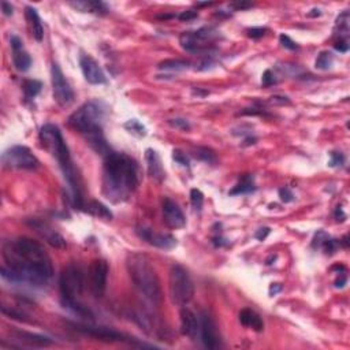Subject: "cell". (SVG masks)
Returning <instances> with one entry per match:
<instances>
[{
    "instance_id": "1",
    "label": "cell",
    "mask_w": 350,
    "mask_h": 350,
    "mask_svg": "<svg viewBox=\"0 0 350 350\" xmlns=\"http://www.w3.org/2000/svg\"><path fill=\"white\" fill-rule=\"evenodd\" d=\"M6 265L2 267L3 279L14 283H28L43 287L52 278V261L43 246L28 237L10 240L3 246Z\"/></svg>"
},
{
    "instance_id": "2",
    "label": "cell",
    "mask_w": 350,
    "mask_h": 350,
    "mask_svg": "<svg viewBox=\"0 0 350 350\" xmlns=\"http://www.w3.org/2000/svg\"><path fill=\"white\" fill-rule=\"evenodd\" d=\"M138 182V166L134 159L114 151L104 157L101 189L105 199L114 204L126 201L136 192Z\"/></svg>"
},
{
    "instance_id": "3",
    "label": "cell",
    "mask_w": 350,
    "mask_h": 350,
    "mask_svg": "<svg viewBox=\"0 0 350 350\" xmlns=\"http://www.w3.org/2000/svg\"><path fill=\"white\" fill-rule=\"evenodd\" d=\"M40 141L43 144V147L56 159L57 164H59L62 172L65 175V180L67 181L69 188H70L71 193H73L74 204L78 208H84L76 170H74L73 161H71L69 148H67L63 137H62L61 130L55 125H44L41 130H40Z\"/></svg>"
},
{
    "instance_id": "4",
    "label": "cell",
    "mask_w": 350,
    "mask_h": 350,
    "mask_svg": "<svg viewBox=\"0 0 350 350\" xmlns=\"http://www.w3.org/2000/svg\"><path fill=\"white\" fill-rule=\"evenodd\" d=\"M126 265L134 289L149 303L156 305L160 304L163 296L159 276L147 256L141 253H132L129 255Z\"/></svg>"
},
{
    "instance_id": "5",
    "label": "cell",
    "mask_w": 350,
    "mask_h": 350,
    "mask_svg": "<svg viewBox=\"0 0 350 350\" xmlns=\"http://www.w3.org/2000/svg\"><path fill=\"white\" fill-rule=\"evenodd\" d=\"M104 115L105 109L101 103L95 100L88 101L84 105H81L69 118V126L86 137L89 134L103 130L101 122L104 119Z\"/></svg>"
},
{
    "instance_id": "6",
    "label": "cell",
    "mask_w": 350,
    "mask_h": 350,
    "mask_svg": "<svg viewBox=\"0 0 350 350\" xmlns=\"http://www.w3.org/2000/svg\"><path fill=\"white\" fill-rule=\"evenodd\" d=\"M168 290L172 304L185 307L194 296V284L188 271L182 265H172L168 276Z\"/></svg>"
},
{
    "instance_id": "7",
    "label": "cell",
    "mask_w": 350,
    "mask_h": 350,
    "mask_svg": "<svg viewBox=\"0 0 350 350\" xmlns=\"http://www.w3.org/2000/svg\"><path fill=\"white\" fill-rule=\"evenodd\" d=\"M61 301L78 300L84 290V274L78 265L69 264L63 268L59 278Z\"/></svg>"
},
{
    "instance_id": "8",
    "label": "cell",
    "mask_w": 350,
    "mask_h": 350,
    "mask_svg": "<svg viewBox=\"0 0 350 350\" xmlns=\"http://www.w3.org/2000/svg\"><path fill=\"white\" fill-rule=\"evenodd\" d=\"M2 163L7 168H18V170H33L38 166L37 157L32 151L24 145H15L9 148L2 155Z\"/></svg>"
},
{
    "instance_id": "9",
    "label": "cell",
    "mask_w": 350,
    "mask_h": 350,
    "mask_svg": "<svg viewBox=\"0 0 350 350\" xmlns=\"http://www.w3.org/2000/svg\"><path fill=\"white\" fill-rule=\"evenodd\" d=\"M218 36L219 33L216 29L211 28V26H204L196 32H184L180 36V44L186 51L196 52L207 47L208 43H212Z\"/></svg>"
},
{
    "instance_id": "10",
    "label": "cell",
    "mask_w": 350,
    "mask_h": 350,
    "mask_svg": "<svg viewBox=\"0 0 350 350\" xmlns=\"http://www.w3.org/2000/svg\"><path fill=\"white\" fill-rule=\"evenodd\" d=\"M51 80H52V92L55 101L62 107L71 104L74 100V92L56 63H53L51 67Z\"/></svg>"
},
{
    "instance_id": "11",
    "label": "cell",
    "mask_w": 350,
    "mask_h": 350,
    "mask_svg": "<svg viewBox=\"0 0 350 350\" xmlns=\"http://www.w3.org/2000/svg\"><path fill=\"white\" fill-rule=\"evenodd\" d=\"M89 289L95 297L100 298L104 296L107 287V276H108V264L103 259H96L90 263L89 271Z\"/></svg>"
},
{
    "instance_id": "12",
    "label": "cell",
    "mask_w": 350,
    "mask_h": 350,
    "mask_svg": "<svg viewBox=\"0 0 350 350\" xmlns=\"http://www.w3.org/2000/svg\"><path fill=\"white\" fill-rule=\"evenodd\" d=\"M71 326L76 328L77 331L82 332L85 335L93 336L99 341L104 342H128L130 338L126 335H123L122 332L115 331L107 327H93V326H85V324H76L73 323Z\"/></svg>"
},
{
    "instance_id": "13",
    "label": "cell",
    "mask_w": 350,
    "mask_h": 350,
    "mask_svg": "<svg viewBox=\"0 0 350 350\" xmlns=\"http://www.w3.org/2000/svg\"><path fill=\"white\" fill-rule=\"evenodd\" d=\"M200 339L207 349L220 347V335L216 324L207 313H201L200 316Z\"/></svg>"
},
{
    "instance_id": "14",
    "label": "cell",
    "mask_w": 350,
    "mask_h": 350,
    "mask_svg": "<svg viewBox=\"0 0 350 350\" xmlns=\"http://www.w3.org/2000/svg\"><path fill=\"white\" fill-rule=\"evenodd\" d=\"M80 66L85 80L92 85H101L107 82L103 69L90 55H81Z\"/></svg>"
},
{
    "instance_id": "15",
    "label": "cell",
    "mask_w": 350,
    "mask_h": 350,
    "mask_svg": "<svg viewBox=\"0 0 350 350\" xmlns=\"http://www.w3.org/2000/svg\"><path fill=\"white\" fill-rule=\"evenodd\" d=\"M137 236L147 241L148 244L160 248V249H172L174 246H177V240L171 234H163V232H155L152 228L144 227L140 226L136 230Z\"/></svg>"
},
{
    "instance_id": "16",
    "label": "cell",
    "mask_w": 350,
    "mask_h": 350,
    "mask_svg": "<svg viewBox=\"0 0 350 350\" xmlns=\"http://www.w3.org/2000/svg\"><path fill=\"white\" fill-rule=\"evenodd\" d=\"M163 219L170 228H182L186 224V219L180 205L171 199L163 200Z\"/></svg>"
},
{
    "instance_id": "17",
    "label": "cell",
    "mask_w": 350,
    "mask_h": 350,
    "mask_svg": "<svg viewBox=\"0 0 350 350\" xmlns=\"http://www.w3.org/2000/svg\"><path fill=\"white\" fill-rule=\"evenodd\" d=\"M181 331L192 341L200 339V317L189 308L181 309Z\"/></svg>"
},
{
    "instance_id": "18",
    "label": "cell",
    "mask_w": 350,
    "mask_h": 350,
    "mask_svg": "<svg viewBox=\"0 0 350 350\" xmlns=\"http://www.w3.org/2000/svg\"><path fill=\"white\" fill-rule=\"evenodd\" d=\"M10 44H11V49H13V63H14L15 69L18 71H22V73L28 71L32 66V57L25 51L22 40L18 36H11Z\"/></svg>"
},
{
    "instance_id": "19",
    "label": "cell",
    "mask_w": 350,
    "mask_h": 350,
    "mask_svg": "<svg viewBox=\"0 0 350 350\" xmlns=\"http://www.w3.org/2000/svg\"><path fill=\"white\" fill-rule=\"evenodd\" d=\"M145 161H147L148 174L151 175L152 180L156 181L157 184H161L166 178V171H164L159 153L155 149L148 148L145 151Z\"/></svg>"
},
{
    "instance_id": "20",
    "label": "cell",
    "mask_w": 350,
    "mask_h": 350,
    "mask_svg": "<svg viewBox=\"0 0 350 350\" xmlns=\"http://www.w3.org/2000/svg\"><path fill=\"white\" fill-rule=\"evenodd\" d=\"M32 227L36 228V231L40 232V234L47 240L48 244L52 245L53 248H59V249L66 248V240H65L59 232H56L55 230H52V228L49 227V226H47L45 223L34 220V222L32 223Z\"/></svg>"
},
{
    "instance_id": "21",
    "label": "cell",
    "mask_w": 350,
    "mask_h": 350,
    "mask_svg": "<svg viewBox=\"0 0 350 350\" xmlns=\"http://www.w3.org/2000/svg\"><path fill=\"white\" fill-rule=\"evenodd\" d=\"M13 336L15 338L14 341L21 342L22 345L36 346V347H45V346L52 345L51 338L40 335V334H33V332L19 331V330H17V331L13 332Z\"/></svg>"
},
{
    "instance_id": "22",
    "label": "cell",
    "mask_w": 350,
    "mask_h": 350,
    "mask_svg": "<svg viewBox=\"0 0 350 350\" xmlns=\"http://www.w3.org/2000/svg\"><path fill=\"white\" fill-rule=\"evenodd\" d=\"M71 7L80 10L82 13H90V14L104 15L109 11L108 6L104 2L100 0H84V2H71Z\"/></svg>"
},
{
    "instance_id": "23",
    "label": "cell",
    "mask_w": 350,
    "mask_h": 350,
    "mask_svg": "<svg viewBox=\"0 0 350 350\" xmlns=\"http://www.w3.org/2000/svg\"><path fill=\"white\" fill-rule=\"evenodd\" d=\"M25 17H26V21H28L29 28H30V32H32V36L34 37V40L41 41L44 37V28L43 24H41V19L38 17L37 10L33 9V7H26L25 9Z\"/></svg>"
},
{
    "instance_id": "24",
    "label": "cell",
    "mask_w": 350,
    "mask_h": 350,
    "mask_svg": "<svg viewBox=\"0 0 350 350\" xmlns=\"http://www.w3.org/2000/svg\"><path fill=\"white\" fill-rule=\"evenodd\" d=\"M240 322H241L242 326L249 327L257 332L263 331V328H264V323L261 320V317L249 308H245L240 312Z\"/></svg>"
},
{
    "instance_id": "25",
    "label": "cell",
    "mask_w": 350,
    "mask_h": 350,
    "mask_svg": "<svg viewBox=\"0 0 350 350\" xmlns=\"http://www.w3.org/2000/svg\"><path fill=\"white\" fill-rule=\"evenodd\" d=\"M256 186H255V180H253V175L251 174H245L242 175L240 178V182L230 190V196H237V194H248L255 192Z\"/></svg>"
},
{
    "instance_id": "26",
    "label": "cell",
    "mask_w": 350,
    "mask_h": 350,
    "mask_svg": "<svg viewBox=\"0 0 350 350\" xmlns=\"http://www.w3.org/2000/svg\"><path fill=\"white\" fill-rule=\"evenodd\" d=\"M84 208H85L86 212H89L90 215H93L96 218L103 219V220H111L112 219V212L100 201H89Z\"/></svg>"
},
{
    "instance_id": "27",
    "label": "cell",
    "mask_w": 350,
    "mask_h": 350,
    "mask_svg": "<svg viewBox=\"0 0 350 350\" xmlns=\"http://www.w3.org/2000/svg\"><path fill=\"white\" fill-rule=\"evenodd\" d=\"M62 305L71 311V312L77 315V316L81 317H89V319H93V315L90 312L89 309L86 307H84L82 304L78 303V300H74V301H61Z\"/></svg>"
},
{
    "instance_id": "28",
    "label": "cell",
    "mask_w": 350,
    "mask_h": 350,
    "mask_svg": "<svg viewBox=\"0 0 350 350\" xmlns=\"http://www.w3.org/2000/svg\"><path fill=\"white\" fill-rule=\"evenodd\" d=\"M41 88H43V85L37 80H26L22 84V89H24L26 99H34L41 92Z\"/></svg>"
},
{
    "instance_id": "29",
    "label": "cell",
    "mask_w": 350,
    "mask_h": 350,
    "mask_svg": "<svg viewBox=\"0 0 350 350\" xmlns=\"http://www.w3.org/2000/svg\"><path fill=\"white\" fill-rule=\"evenodd\" d=\"M189 67V63L180 59H168V61L161 62L159 65V70L164 71H184Z\"/></svg>"
},
{
    "instance_id": "30",
    "label": "cell",
    "mask_w": 350,
    "mask_h": 350,
    "mask_svg": "<svg viewBox=\"0 0 350 350\" xmlns=\"http://www.w3.org/2000/svg\"><path fill=\"white\" fill-rule=\"evenodd\" d=\"M349 13L345 11L336 18L335 29H339V40H346L347 41V34H349Z\"/></svg>"
},
{
    "instance_id": "31",
    "label": "cell",
    "mask_w": 350,
    "mask_h": 350,
    "mask_svg": "<svg viewBox=\"0 0 350 350\" xmlns=\"http://www.w3.org/2000/svg\"><path fill=\"white\" fill-rule=\"evenodd\" d=\"M332 62H334L332 53L328 52V51H322V52L317 55L316 62H315V67L319 69V70H328L332 66Z\"/></svg>"
},
{
    "instance_id": "32",
    "label": "cell",
    "mask_w": 350,
    "mask_h": 350,
    "mask_svg": "<svg viewBox=\"0 0 350 350\" xmlns=\"http://www.w3.org/2000/svg\"><path fill=\"white\" fill-rule=\"evenodd\" d=\"M125 128L128 129L130 133H133V134H137L138 137L147 136V129L144 128L141 123L138 122L137 119H130V121H128V122L125 123Z\"/></svg>"
},
{
    "instance_id": "33",
    "label": "cell",
    "mask_w": 350,
    "mask_h": 350,
    "mask_svg": "<svg viewBox=\"0 0 350 350\" xmlns=\"http://www.w3.org/2000/svg\"><path fill=\"white\" fill-rule=\"evenodd\" d=\"M190 203H192V207L194 208V211H201L204 203V194L201 193V190H190Z\"/></svg>"
},
{
    "instance_id": "34",
    "label": "cell",
    "mask_w": 350,
    "mask_h": 350,
    "mask_svg": "<svg viewBox=\"0 0 350 350\" xmlns=\"http://www.w3.org/2000/svg\"><path fill=\"white\" fill-rule=\"evenodd\" d=\"M196 157H199L200 160L207 161V163H215L216 161L215 153L211 149H208V148H197Z\"/></svg>"
},
{
    "instance_id": "35",
    "label": "cell",
    "mask_w": 350,
    "mask_h": 350,
    "mask_svg": "<svg viewBox=\"0 0 350 350\" xmlns=\"http://www.w3.org/2000/svg\"><path fill=\"white\" fill-rule=\"evenodd\" d=\"M172 159H174L178 164H181V166L184 167H189L190 164L189 157L186 156V153H184V152L180 151V149H174V151H172Z\"/></svg>"
},
{
    "instance_id": "36",
    "label": "cell",
    "mask_w": 350,
    "mask_h": 350,
    "mask_svg": "<svg viewBox=\"0 0 350 350\" xmlns=\"http://www.w3.org/2000/svg\"><path fill=\"white\" fill-rule=\"evenodd\" d=\"M345 163V155L342 152H331L330 153V167L342 166Z\"/></svg>"
},
{
    "instance_id": "37",
    "label": "cell",
    "mask_w": 350,
    "mask_h": 350,
    "mask_svg": "<svg viewBox=\"0 0 350 350\" xmlns=\"http://www.w3.org/2000/svg\"><path fill=\"white\" fill-rule=\"evenodd\" d=\"M330 238V236L327 234L326 231H323V230H320V231H317L316 234H315V238H313V242H312V246L313 248H322L323 244L327 241Z\"/></svg>"
},
{
    "instance_id": "38",
    "label": "cell",
    "mask_w": 350,
    "mask_h": 350,
    "mask_svg": "<svg viewBox=\"0 0 350 350\" xmlns=\"http://www.w3.org/2000/svg\"><path fill=\"white\" fill-rule=\"evenodd\" d=\"M171 126L175 129H180V130H190V125L189 122L184 118H174L168 121Z\"/></svg>"
},
{
    "instance_id": "39",
    "label": "cell",
    "mask_w": 350,
    "mask_h": 350,
    "mask_svg": "<svg viewBox=\"0 0 350 350\" xmlns=\"http://www.w3.org/2000/svg\"><path fill=\"white\" fill-rule=\"evenodd\" d=\"M261 84H263L264 88L275 85L276 84V78H275L274 73L271 70H265L264 74H263V78H261Z\"/></svg>"
},
{
    "instance_id": "40",
    "label": "cell",
    "mask_w": 350,
    "mask_h": 350,
    "mask_svg": "<svg viewBox=\"0 0 350 350\" xmlns=\"http://www.w3.org/2000/svg\"><path fill=\"white\" fill-rule=\"evenodd\" d=\"M279 43L280 45L283 48H286V49H290V51H294V49H297V44L294 43L293 40L289 37V36H286V34H280L279 36Z\"/></svg>"
},
{
    "instance_id": "41",
    "label": "cell",
    "mask_w": 350,
    "mask_h": 350,
    "mask_svg": "<svg viewBox=\"0 0 350 350\" xmlns=\"http://www.w3.org/2000/svg\"><path fill=\"white\" fill-rule=\"evenodd\" d=\"M279 199L283 203H291V201H294L293 192L289 188H282V189H279Z\"/></svg>"
},
{
    "instance_id": "42",
    "label": "cell",
    "mask_w": 350,
    "mask_h": 350,
    "mask_svg": "<svg viewBox=\"0 0 350 350\" xmlns=\"http://www.w3.org/2000/svg\"><path fill=\"white\" fill-rule=\"evenodd\" d=\"M197 17H199V14H197V11H194V10H188V11H184V13H181V14L178 15V18H180L181 21H184V22L193 21V19H196Z\"/></svg>"
},
{
    "instance_id": "43",
    "label": "cell",
    "mask_w": 350,
    "mask_h": 350,
    "mask_svg": "<svg viewBox=\"0 0 350 350\" xmlns=\"http://www.w3.org/2000/svg\"><path fill=\"white\" fill-rule=\"evenodd\" d=\"M265 32H267V29L265 28H252V29H248L246 30V33H248V36L252 38H260L263 37L265 34Z\"/></svg>"
},
{
    "instance_id": "44",
    "label": "cell",
    "mask_w": 350,
    "mask_h": 350,
    "mask_svg": "<svg viewBox=\"0 0 350 350\" xmlns=\"http://www.w3.org/2000/svg\"><path fill=\"white\" fill-rule=\"evenodd\" d=\"M270 227H261L259 228L257 231H256L255 234V238H257L259 241H264L265 238L268 237V234H270Z\"/></svg>"
},
{
    "instance_id": "45",
    "label": "cell",
    "mask_w": 350,
    "mask_h": 350,
    "mask_svg": "<svg viewBox=\"0 0 350 350\" xmlns=\"http://www.w3.org/2000/svg\"><path fill=\"white\" fill-rule=\"evenodd\" d=\"M334 48H335L336 51H339V52H347V49H349V43H347L346 40H338V41L334 44Z\"/></svg>"
},
{
    "instance_id": "46",
    "label": "cell",
    "mask_w": 350,
    "mask_h": 350,
    "mask_svg": "<svg viewBox=\"0 0 350 350\" xmlns=\"http://www.w3.org/2000/svg\"><path fill=\"white\" fill-rule=\"evenodd\" d=\"M2 9H3V14L13 15V6L7 3V2H2Z\"/></svg>"
},
{
    "instance_id": "47",
    "label": "cell",
    "mask_w": 350,
    "mask_h": 350,
    "mask_svg": "<svg viewBox=\"0 0 350 350\" xmlns=\"http://www.w3.org/2000/svg\"><path fill=\"white\" fill-rule=\"evenodd\" d=\"M230 7L236 10H244V9H249V7H252V5L251 3H242V2L240 3V2H238V3H231Z\"/></svg>"
},
{
    "instance_id": "48",
    "label": "cell",
    "mask_w": 350,
    "mask_h": 350,
    "mask_svg": "<svg viewBox=\"0 0 350 350\" xmlns=\"http://www.w3.org/2000/svg\"><path fill=\"white\" fill-rule=\"evenodd\" d=\"M339 275H341V278H338V279L335 280V287H343L346 284V280H347L345 272H342V274Z\"/></svg>"
},
{
    "instance_id": "49",
    "label": "cell",
    "mask_w": 350,
    "mask_h": 350,
    "mask_svg": "<svg viewBox=\"0 0 350 350\" xmlns=\"http://www.w3.org/2000/svg\"><path fill=\"white\" fill-rule=\"evenodd\" d=\"M282 290V286H280L279 283H272L270 286V296H275V294H278Z\"/></svg>"
},
{
    "instance_id": "50",
    "label": "cell",
    "mask_w": 350,
    "mask_h": 350,
    "mask_svg": "<svg viewBox=\"0 0 350 350\" xmlns=\"http://www.w3.org/2000/svg\"><path fill=\"white\" fill-rule=\"evenodd\" d=\"M339 216L342 218L341 219L342 222H343V220L346 219V215L343 213V211H342V207H339V205H338V207H336V209H335V219L336 220H338V218H339Z\"/></svg>"
},
{
    "instance_id": "51",
    "label": "cell",
    "mask_w": 350,
    "mask_h": 350,
    "mask_svg": "<svg viewBox=\"0 0 350 350\" xmlns=\"http://www.w3.org/2000/svg\"><path fill=\"white\" fill-rule=\"evenodd\" d=\"M319 15H322V11H320L319 9H313L312 13H309L308 17H319Z\"/></svg>"
},
{
    "instance_id": "52",
    "label": "cell",
    "mask_w": 350,
    "mask_h": 350,
    "mask_svg": "<svg viewBox=\"0 0 350 350\" xmlns=\"http://www.w3.org/2000/svg\"><path fill=\"white\" fill-rule=\"evenodd\" d=\"M212 3H196V6L197 7H207V6H211Z\"/></svg>"
},
{
    "instance_id": "53",
    "label": "cell",
    "mask_w": 350,
    "mask_h": 350,
    "mask_svg": "<svg viewBox=\"0 0 350 350\" xmlns=\"http://www.w3.org/2000/svg\"><path fill=\"white\" fill-rule=\"evenodd\" d=\"M275 259H276V256H271L270 259L267 260V264H271V261H275Z\"/></svg>"
}]
</instances>
